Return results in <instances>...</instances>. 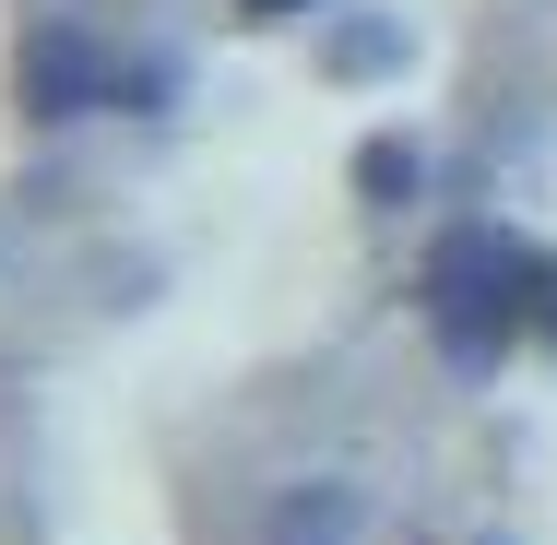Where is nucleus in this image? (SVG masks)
Wrapping results in <instances>:
<instances>
[{
  "label": "nucleus",
  "instance_id": "nucleus-1",
  "mask_svg": "<svg viewBox=\"0 0 557 545\" xmlns=\"http://www.w3.org/2000/svg\"><path fill=\"white\" fill-rule=\"evenodd\" d=\"M546 297H557V273L522 237H498V225H450L440 249H428V332H440L462 368H486L498 344H522L534 321H557Z\"/></svg>",
  "mask_w": 557,
  "mask_h": 545
},
{
  "label": "nucleus",
  "instance_id": "nucleus-2",
  "mask_svg": "<svg viewBox=\"0 0 557 545\" xmlns=\"http://www.w3.org/2000/svg\"><path fill=\"white\" fill-rule=\"evenodd\" d=\"M96 96H108V60H96L72 24H36V36H24V108L36 119H84Z\"/></svg>",
  "mask_w": 557,
  "mask_h": 545
},
{
  "label": "nucleus",
  "instance_id": "nucleus-3",
  "mask_svg": "<svg viewBox=\"0 0 557 545\" xmlns=\"http://www.w3.org/2000/svg\"><path fill=\"white\" fill-rule=\"evenodd\" d=\"M285 12H297V0H249V24H285Z\"/></svg>",
  "mask_w": 557,
  "mask_h": 545
}]
</instances>
